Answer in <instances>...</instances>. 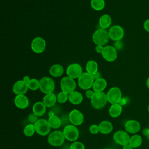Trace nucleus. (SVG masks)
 <instances>
[{
  "instance_id": "nucleus-1",
  "label": "nucleus",
  "mask_w": 149,
  "mask_h": 149,
  "mask_svg": "<svg viewBox=\"0 0 149 149\" xmlns=\"http://www.w3.org/2000/svg\"><path fill=\"white\" fill-rule=\"evenodd\" d=\"M90 100L92 107L96 109H101L103 108L108 102L107 94L103 91L94 92V94Z\"/></svg>"
},
{
  "instance_id": "nucleus-2",
  "label": "nucleus",
  "mask_w": 149,
  "mask_h": 149,
  "mask_svg": "<svg viewBox=\"0 0 149 149\" xmlns=\"http://www.w3.org/2000/svg\"><path fill=\"white\" fill-rule=\"evenodd\" d=\"M109 37L108 31L106 29L102 28L98 29L96 30L93 34L92 39L94 44L100 45H105L108 42Z\"/></svg>"
},
{
  "instance_id": "nucleus-3",
  "label": "nucleus",
  "mask_w": 149,
  "mask_h": 149,
  "mask_svg": "<svg viewBox=\"0 0 149 149\" xmlns=\"http://www.w3.org/2000/svg\"><path fill=\"white\" fill-rule=\"evenodd\" d=\"M65 138L62 131L61 130H54L50 133L48 136L47 140L48 143L52 146L59 147L62 146Z\"/></svg>"
},
{
  "instance_id": "nucleus-4",
  "label": "nucleus",
  "mask_w": 149,
  "mask_h": 149,
  "mask_svg": "<svg viewBox=\"0 0 149 149\" xmlns=\"http://www.w3.org/2000/svg\"><path fill=\"white\" fill-rule=\"evenodd\" d=\"M94 80L92 74L87 72H84L77 79V84L80 88L87 90L93 87Z\"/></svg>"
},
{
  "instance_id": "nucleus-5",
  "label": "nucleus",
  "mask_w": 149,
  "mask_h": 149,
  "mask_svg": "<svg viewBox=\"0 0 149 149\" xmlns=\"http://www.w3.org/2000/svg\"><path fill=\"white\" fill-rule=\"evenodd\" d=\"M40 91L45 94L52 93L55 89V82L54 80L49 77H43L40 80Z\"/></svg>"
},
{
  "instance_id": "nucleus-6",
  "label": "nucleus",
  "mask_w": 149,
  "mask_h": 149,
  "mask_svg": "<svg viewBox=\"0 0 149 149\" xmlns=\"http://www.w3.org/2000/svg\"><path fill=\"white\" fill-rule=\"evenodd\" d=\"M60 86L62 91L69 94L75 91L76 83L74 79L67 76L62 78L60 81Z\"/></svg>"
},
{
  "instance_id": "nucleus-7",
  "label": "nucleus",
  "mask_w": 149,
  "mask_h": 149,
  "mask_svg": "<svg viewBox=\"0 0 149 149\" xmlns=\"http://www.w3.org/2000/svg\"><path fill=\"white\" fill-rule=\"evenodd\" d=\"M63 133L66 140L70 141H76L79 137V131L76 126L72 124L64 127Z\"/></svg>"
},
{
  "instance_id": "nucleus-8",
  "label": "nucleus",
  "mask_w": 149,
  "mask_h": 149,
  "mask_svg": "<svg viewBox=\"0 0 149 149\" xmlns=\"http://www.w3.org/2000/svg\"><path fill=\"white\" fill-rule=\"evenodd\" d=\"M36 132L42 136H45L49 134L51 127L48 120L44 119H39L34 124Z\"/></svg>"
},
{
  "instance_id": "nucleus-9",
  "label": "nucleus",
  "mask_w": 149,
  "mask_h": 149,
  "mask_svg": "<svg viewBox=\"0 0 149 149\" xmlns=\"http://www.w3.org/2000/svg\"><path fill=\"white\" fill-rule=\"evenodd\" d=\"M107 97L108 102L111 105L119 104L122 98L121 90L118 87H112L108 91Z\"/></svg>"
},
{
  "instance_id": "nucleus-10",
  "label": "nucleus",
  "mask_w": 149,
  "mask_h": 149,
  "mask_svg": "<svg viewBox=\"0 0 149 149\" xmlns=\"http://www.w3.org/2000/svg\"><path fill=\"white\" fill-rule=\"evenodd\" d=\"M109 38L114 41H120L124 37L125 31L122 27L119 25H113L109 29Z\"/></svg>"
},
{
  "instance_id": "nucleus-11",
  "label": "nucleus",
  "mask_w": 149,
  "mask_h": 149,
  "mask_svg": "<svg viewBox=\"0 0 149 149\" xmlns=\"http://www.w3.org/2000/svg\"><path fill=\"white\" fill-rule=\"evenodd\" d=\"M101 55L105 61L112 62L115 61L118 57L117 50L112 45H106L104 47Z\"/></svg>"
},
{
  "instance_id": "nucleus-12",
  "label": "nucleus",
  "mask_w": 149,
  "mask_h": 149,
  "mask_svg": "<svg viewBox=\"0 0 149 149\" xmlns=\"http://www.w3.org/2000/svg\"><path fill=\"white\" fill-rule=\"evenodd\" d=\"M46 41L41 37H36L31 41V49L36 54L42 53L46 48Z\"/></svg>"
},
{
  "instance_id": "nucleus-13",
  "label": "nucleus",
  "mask_w": 149,
  "mask_h": 149,
  "mask_svg": "<svg viewBox=\"0 0 149 149\" xmlns=\"http://www.w3.org/2000/svg\"><path fill=\"white\" fill-rule=\"evenodd\" d=\"M66 72L67 76L73 79H78L83 73L81 66L77 63L70 64L66 68Z\"/></svg>"
},
{
  "instance_id": "nucleus-14",
  "label": "nucleus",
  "mask_w": 149,
  "mask_h": 149,
  "mask_svg": "<svg viewBox=\"0 0 149 149\" xmlns=\"http://www.w3.org/2000/svg\"><path fill=\"white\" fill-rule=\"evenodd\" d=\"M130 137L129 133L125 130H118L113 135L114 141L122 146L129 144Z\"/></svg>"
},
{
  "instance_id": "nucleus-15",
  "label": "nucleus",
  "mask_w": 149,
  "mask_h": 149,
  "mask_svg": "<svg viewBox=\"0 0 149 149\" xmlns=\"http://www.w3.org/2000/svg\"><path fill=\"white\" fill-rule=\"evenodd\" d=\"M70 123L75 126L81 125L84 121L83 114L78 109H74L68 115Z\"/></svg>"
},
{
  "instance_id": "nucleus-16",
  "label": "nucleus",
  "mask_w": 149,
  "mask_h": 149,
  "mask_svg": "<svg viewBox=\"0 0 149 149\" xmlns=\"http://www.w3.org/2000/svg\"><path fill=\"white\" fill-rule=\"evenodd\" d=\"M141 125L139 121L134 119L129 120L125 124V129L129 134H136L140 130Z\"/></svg>"
},
{
  "instance_id": "nucleus-17",
  "label": "nucleus",
  "mask_w": 149,
  "mask_h": 149,
  "mask_svg": "<svg viewBox=\"0 0 149 149\" xmlns=\"http://www.w3.org/2000/svg\"><path fill=\"white\" fill-rule=\"evenodd\" d=\"M28 86L23 80L16 81L13 85L12 91L16 95L25 94L28 91Z\"/></svg>"
},
{
  "instance_id": "nucleus-18",
  "label": "nucleus",
  "mask_w": 149,
  "mask_h": 149,
  "mask_svg": "<svg viewBox=\"0 0 149 149\" xmlns=\"http://www.w3.org/2000/svg\"><path fill=\"white\" fill-rule=\"evenodd\" d=\"M14 104L17 108L24 109L29 105V100L24 94L16 95L14 98Z\"/></svg>"
},
{
  "instance_id": "nucleus-19",
  "label": "nucleus",
  "mask_w": 149,
  "mask_h": 149,
  "mask_svg": "<svg viewBox=\"0 0 149 149\" xmlns=\"http://www.w3.org/2000/svg\"><path fill=\"white\" fill-rule=\"evenodd\" d=\"M107 80L101 77L97 80H94V82L93 85V90L94 92H100L103 91L107 87Z\"/></svg>"
},
{
  "instance_id": "nucleus-20",
  "label": "nucleus",
  "mask_w": 149,
  "mask_h": 149,
  "mask_svg": "<svg viewBox=\"0 0 149 149\" xmlns=\"http://www.w3.org/2000/svg\"><path fill=\"white\" fill-rule=\"evenodd\" d=\"M46 109L47 107L42 101H37L33 106V113L37 116H41L45 114Z\"/></svg>"
},
{
  "instance_id": "nucleus-21",
  "label": "nucleus",
  "mask_w": 149,
  "mask_h": 149,
  "mask_svg": "<svg viewBox=\"0 0 149 149\" xmlns=\"http://www.w3.org/2000/svg\"><path fill=\"white\" fill-rule=\"evenodd\" d=\"M68 100L73 105H79L82 102L83 97L81 93L77 91H74L69 94Z\"/></svg>"
},
{
  "instance_id": "nucleus-22",
  "label": "nucleus",
  "mask_w": 149,
  "mask_h": 149,
  "mask_svg": "<svg viewBox=\"0 0 149 149\" xmlns=\"http://www.w3.org/2000/svg\"><path fill=\"white\" fill-rule=\"evenodd\" d=\"M57 101L56 95L52 93L47 94L44 95L42 99V102L47 107L51 108L54 107Z\"/></svg>"
},
{
  "instance_id": "nucleus-23",
  "label": "nucleus",
  "mask_w": 149,
  "mask_h": 149,
  "mask_svg": "<svg viewBox=\"0 0 149 149\" xmlns=\"http://www.w3.org/2000/svg\"><path fill=\"white\" fill-rule=\"evenodd\" d=\"M98 126L100 132L104 134H109L113 130V125L108 120H103L101 122L99 123Z\"/></svg>"
},
{
  "instance_id": "nucleus-24",
  "label": "nucleus",
  "mask_w": 149,
  "mask_h": 149,
  "mask_svg": "<svg viewBox=\"0 0 149 149\" xmlns=\"http://www.w3.org/2000/svg\"><path fill=\"white\" fill-rule=\"evenodd\" d=\"M49 74L55 77L61 76L64 72V68L62 65L56 63L52 65L49 70Z\"/></svg>"
},
{
  "instance_id": "nucleus-25",
  "label": "nucleus",
  "mask_w": 149,
  "mask_h": 149,
  "mask_svg": "<svg viewBox=\"0 0 149 149\" xmlns=\"http://www.w3.org/2000/svg\"><path fill=\"white\" fill-rule=\"evenodd\" d=\"M98 23L100 28L106 29L111 25L112 17L109 15L108 14L102 15L99 19Z\"/></svg>"
},
{
  "instance_id": "nucleus-26",
  "label": "nucleus",
  "mask_w": 149,
  "mask_h": 149,
  "mask_svg": "<svg viewBox=\"0 0 149 149\" xmlns=\"http://www.w3.org/2000/svg\"><path fill=\"white\" fill-rule=\"evenodd\" d=\"M122 112V106L119 104H112L109 108V114L112 118H118Z\"/></svg>"
},
{
  "instance_id": "nucleus-27",
  "label": "nucleus",
  "mask_w": 149,
  "mask_h": 149,
  "mask_svg": "<svg viewBox=\"0 0 149 149\" xmlns=\"http://www.w3.org/2000/svg\"><path fill=\"white\" fill-rule=\"evenodd\" d=\"M86 72L94 75L98 72V65L97 62L94 60L88 61L86 65Z\"/></svg>"
},
{
  "instance_id": "nucleus-28",
  "label": "nucleus",
  "mask_w": 149,
  "mask_h": 149,
  "mask_svg": "<svg viewBox=\"0 0 149 149\" xmlns=\"http://www.w3.org/2000/svg\"><path fill=\"white\" fill-rule=\"evenodd\" d=\"M48 122L50 127L54 129H58L62 125L61 119L56 115L49 116L48 118Z\"/></svg>"
},
{
  "instance_id": "nucleus-29",
  "label": "nucleus",
  "mask_w": 149,
  "mask_h": 149,
  "mask_svg": "<svg viewBox=\"0 0 149 149\" xmlns=\"http://www.w3.org/2000/svg\"><path fill=\"white\" fill-rule=\"evenodd\" d=\"M142 143H143V139L141 136L139 134H134L130 137L129 144L133 148H136L139 147L142 144Z\"/></svg>"
},
{
  "instance_id": "nucleus-30",
  "label": "nucleus",
  "mask_w": 149,
  "mask_h": 149,
  "mask_svg": "<svg viewBox=\"0 0 149 149\" xmlns=\"http://www.w3.org/2000/svg\"><path fill=\"white\" fill-rule=\"evenodd\" d=\"M90 5L94 10L100 11L104 8L105 2L104 0H91Z\"/></svg>"
},
{
  "instance_id": "nucleus-31",
  "label": "nucleus",
  "mask_w": 149,
  "mask_h": 149,
  "mask_svg": "<svg viewBox=\"0 0 149 149\" xmlns=\"http://www.w3.org/2000/svg\"><path fill=\"white\" fill-rule=\"evenodd\" d=\"M35 132V127L34 124L32 123H29L23 129V133L24 135L27 137H31L32 136L34 135Z\"/></svg>"
},
{
  "instance_id": "nucleus-32",
  "label": "nucleus",
  "mask_w": 149,
  "mask_h": 149,
  "mask_svg": "<svg viewBox=\"0 0 149 149\" xmlns=\"http://www.w3.org/2000/svg\"><path fill=\"white\" fill-rule=\"evenodd\" d=\"M29 90L35 91L40 88V80L36 79H31L27 83Z\"/></svg>"
},
{
  "instance_id": "nucleus-33",
  "label": "nucleus",
  "mask_w": 149,
  "mask_h": 149,
  "mask_svg": "<svg viewBox=\"0 0 149 149\" xmlns=\"http://www.w3.org/2000/svg\"><path fill=\"white\" fill-rule=\"evenodd\" d=\"M68 95L69 94L64 91L59 92L57 95V101L60 104H64L68 100Z\"/></svg>"
},
{
  "instance_id": "nucleus-34",
  "label": "nucleus",
  "mask_w": 149,
  "mask_h": 149,
  "mask_svg": "<svg viewBox=\"0 0 149 149\" xmlns=\"http://www.w3.org/2000/svg\"><path fill=\"white\" fill-rule=\"evenodd\" d=\"M69 149H85V146L80 141H74L69 147Z\"/></svg>"
},
{
  "instance_id": "nucleus-35",
  "label": "nucleus",
  "mask_w": 149,
  "mask_h": 149,
  "mask_svg": "<svg viewBox=\"0 0 149 149\" xmlns=\"http://www.w3.org/2000/svg\"><path fill=\"white\" fill-rule=\"evenodd\" d=\"M89 131L93 134H97L100 132L98 125L96 124L91 125L89 127Z\"/></svg>"
},
{
  "instance_id": "nucleus-36",
  "label": "nucleus",
  "mask_w": 149,
  "mask_h": 149,
  "mask_svg": "<svg viewBox=\"0 0 149 149\" xmlns=\"http://www.w3.org/2000/svg\"><path fill=\"white\" fill-rule=\"evenodd\" d=\"M38 120V116L36 115L34 113H30L28 116V120L30 122V123L34 124Z\"/></svg>"
},
{
  "instance_id": "nucleus-37",
  "label": "nucleus",
  "mask_w": 149,
  "mask_h": 149,
  "mask_svg": "<svg viewBox=\"0 0 149 149\" xmlns=\"http://www.w3.org/2000/svg\"><path fill=\"white\" fill-rule=\"evenodd\" d=\"M94 94V91L93 90L89 89V90H86V91L85 93V95L87 98H89L91 100V98L93 97Z\"/></svg>"
},
{
  "instance_id": "nucleus-38",
  "label": "nucleus",
  "mask_w": 149,
  "mask_h": 149,
  "mask_svg": "<svg viewBox=\"0 0 149 149\" xmlns=\"http://www.w3.org/2000/svg\"><path fill=\"white\" fill-rule=\"evenodd\" d=\"M143 28L147 32L149 33V19L144 21L143 23Z\"/></svg>"
},
{
  "instance_id": "nucleus-39",
  "label": "nucleus",
  "mask_w": 149,
  "mask_h": 149,
  "mask_svg": "<svg viewBox=\"0 0 149 149\" xmlns=\"http://www.w3.org/2000/svg\"><path fill=\"white\" fill-rule=\"evenodd\" d=\"M116 50L117 49H120L122 48L123 47V44L120 41H115V47H114Z\"/></svg>"
},
{
  "instance_id": "nucleus-40",
  "label": "nucleus",
  "mask_w": 149,
  "mask_h": 149,
  "mask_svg": "<svg viewBox=\"0 0 149 149\" xmlns=\"http://www.w3.org/2000/svg\"><path fill=\"white\" fill-rule=\"evenodd\" d=\"M95 51L97 53H100V54H101L102 51H103V49H104V47L102 45H97L96 47H95Z\"/></svg>"
},
{
  "instance_id": "nucleus-41",
  "label": "nucleus",
  "mask_w": 149,
  "mask_h": 149,
  "mask_svg": "<svg viewBox=\"0 0 149 149\" xmlns=\"http://www.w3.org/2000/svg\"><path fill=\"white\" fill-rule=\"evenodd\" d=\"M143 134L147 137V139H148L149 137V128H144L143 130Z\"/></svg>"
},
{
  "instance_id": "nucleus-42",
  "label": "nucleus",
  "mask_w": 149,
  "mask_h": 149,
  "mask_svg": "<svg viewBox=\"0 0 149 149\" xmlns=\"http://www.w3.org/2000/svg\"><path fill=\"white\" fill-rule=\"evenodd\" d=\"M127 102V98H125V97H124V98H122V99H121V100H120V101L119 102V104H120V105L122 106V105H125Z\"/></svg>"
},
{
  "instance_id": "nucleus-43",
  "label": "nucleus",
  "mask_w": 149,
  "mask_h": 149,
  "mask_svg": "<svg viewBox=\"0 0 149 149\" xmlns=\"http://www.w3.org/2000/svg\"><path fill=\"white\" fill-rule=\"evenodd\" d=\"M93 77H94V80H97V79H100V78H101V77H101V74L100 73V72H97L96 73H95L94 75H93Z\"/></svg>"
},
{
  "instance_id": "nucleus-44",
  "label": "nucleus",
  "mask_w": 149,
  "mask_h": 149,
  "mask_svg": "<svg viewBox=\"0 0 149 149\" xmlns=\"http://www.w3.org/2000/svg\"><path fill=\"white\" fill-rule=\"evenodd\" d=\"M25 83H26L27 84L29 82V81L31 80V79L30 78V77L29 76H23V79H22Z\"/></svg>"
},
{
  "instance_id": "nucleus-45",
  "label": "nucleus",
  "mask_w": 149,
  "mask_h": 149,
  "mask_svg": "<svg viewBox=\"0 0 149 149\" xmlns=\"http://www.w3.org/2000/svg\"><path fill=\"white\" fill-rule=\"evenodd\" d=\"M122 149H133V148L129 144H127L123 146Z\"/></svg>"
},
{
  "instance_id": "nucleus-46",
  "label": "nucleus",
  "mask_w": 149,
  "mask_h": 149,
  "mask_svg": "<svg viewBox=\"0 0 149 149\" xmlns=\"http://www.w3.org/2000/svg\"><path fill=\"white\" fill-rule=\"evenodd\" d=\"M146 86H147V88L149 89V77L147 78V79L146 80Z\"/></svg>"
},
{
  "instance_id": "nucleus-47",
  "label": "nucleus",
  "mask_w": 149,
  "mask_h": 149,
  "mask_svg": "<svg viewBox=\"0 0 149 149\" xmlns=\"http://www.w3.org/2000/svg\"><path fill=\"white\" fill-rule=\"evenodd\" d=\"M148 112L149 113V104H148Z\"/></svg>"
},
{
  "instance_id": "nucleus-48",
  "label": "nucleus",
  "mask_w": 149,
  "mask_h": 149,
  "mask_svg": "<svg viewBox=\"0 0 149 149\" xmlns=\"http://www.w3.org/2000/svg\"><path fill=\"white\" fill-rule=\"evenodd\" d=\"M104 149H112L111 148H104Z\"/></svg>"
},
{
  "instance_id": "nucleus-49",
  "label": "nucleus",
  "mask_w": 149,
  "mask_h": 149,
  "mask_svg": "<svg viewBox=\"0 0 149 149\" xmlns=\"http://www.w3.org/2000/svg\"><path fill=\"white\" fill-rule=\"evenodd\" d=\"M148 148H149V144H148Z\"/></svg>"
},
{
  "instance_id": "nucleus-50",
  "label": "nucleus",
  "mask_w": 149,
  "mask_h": 149,
  "mask_svg": "<svg viewBox=\"0 0 149 149\" xmlns=\"http://www.w3.org/2000/svg\"><path fill=\"white\" fill-rule=\"evenodd\" d=\"M148 139H149V137H148Z\"/></svg>"
}]
</instances>
